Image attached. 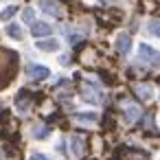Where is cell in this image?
<instances>
[{
  "label": "cell",
  "mask_w": 160,
  "mask_h": 160,
  "mask_svg": "<svg viewBox=\"0 0 160 160\" xmlns=\"http://www.w3.org/2000/svg\"><path fill=\"white\" fill-rule=\"evenodd\" d=\"M0 2H2V0H0Z\"/></svg>",
  "instance_id": "obj_20"
},
{
  "label": "cell",
  "mask_w": 160,
  "mask_h": 160,
  "mask_svg": "<svg viewBox=\"0 0 160 160\" xmlns=\"http://www.w3.org/2000/svg\"><path fill=\"white\" fill-rule=\"evenodd\" d=\"M18 11H20V7H18V5H7L5 9H0V22H9Z\"/></svg>",
  "instance_id": "obj_12"
},
{
  "label": "cell",
  "mask_w": 160,
  "mask_h": 160,
  "mask_svg": "<svg viewBox=\"0 0 160 160\" xmlns=\"http://www.w3.org/2000/svg\"><path fill=\"white\" fill-rule=\"evenodd\" d=\"M31 33H33L35 40H44V38H51L53 27L48 22H44V20H35V24L31 27Z\"/></svg>",
  "instance_id": "obj_3"
},
{
  "label": "cell",
  "mask_w": 160,
  "mask_h": 160,
  "mask_svg": "<svg viewBox=\"0 0 160 160\" xmlns=\"http://www.w3.org/2000/svg\"><path fill=\"white\" fill-rule=\"evenodd\" d=\"M81 97L88 101V103H101L103 101V97H101V90L99 88H94L92 83H83V88H81Z\"/></svg>",
  "instance_id": "obj_5"
},
{
  "label": "cell",
  "mask_w": 160,
  "mask_h": 160,
  "mask_svg": "<svg viewBox=\"0 0 160 160\" xmlns=\"http://www.w3.org/2000/svg\"><path fill=\"white\" fill-rule=\"evenodd\" d=\"M114 48L121 55H127L132 51V38H129V33H118L116 40H114Z\"/></svg>",
  "instance_id": "obj_6"
},
{
  "label": "cell",
  "mask_w": 160,
  "mask_h": 160,
  "mask_svg": "<svg viewBox=\"0 0 160 160\" xmlns=\"http://www.w3.org/2000/svg\"><path fill=\"white\" fill-rule=\"evenodd\" d=\"M29 105H31V99H29V94L22 90V92H18V97H16V108L20 110V112H27L29 110Z\"/></svg>",
  "instance_id": "obj_13"
},
{
  "label": "cell",
  "mask_w": 160,
  "mask_h": 160,
  "mask_svg": "<svg viewBox=\"0 0 160 160\" xmlns=\"http://www.w3.org/2000/svg\"><path fill=\"white\" fill-rule=\"evenodd\" d=\"M24 75H27L31 81H44V79L51 77V70H48L44 64H27Z\"/></svg>",
  "instance_id": "obj_1"
},
{
  "label": "cell",
  "mask_w": 160,
  "mask_h": 160,
  "mask_svg": "<svg viewBox=\"0 0 160 160\" xmlns=\"http://www.w3.org/2000/svg\"><path fill=\"white\" fill-rule=\"evenodd\" d=\"M138 59L145 64H160V53L149 44H138Z\"/></svg>",
  "instance_id": "obj_2"
},
{
  "label": "cell",
  "mask_w": 160,
  "mask_h": 160,
  "mask_svg": "<svg viewBox=\"0 0 160 160\" xmlns=\"http://www.w3.org/2000/svg\"><path fill=\"white\" fill-rule=\"evenodd\" d=\"M35 48L42 51V53H57L62 48V44H59L57 38H44V40H38L35 42Z\"/></svg>",
  "instance_id": "obj_4"
},
{
  "label": "cell",
  "mask_w": 160,
  "mask_h": 160,
  "mask_svg": "<svg viewBox=\"0 0 160 160\" xmlns=\"http://www.w3.org/2000/svg\"><path fill=\"white\" fill-rule=\"evenodd\" d=\"M22 24H29V27L35 24V11H33V7H27L22 11Z\"/></svg>",
  "instance_id": "obj_15"
},
{
  "label": "cell",
  "mask_w": 160,
  "mask_h": 160,
  "mask_svg": "<svg viewBox=\"0 0 160 160\" xmlns=\"http://www.w3.org/2000/svg\"><path fill=\"white\" fill-rule=\"evenodd\" d=\"M51 132H48V127H44V125H40V127H33V136L38 138V140H42V138H46Z\"/></svg>",
  "instance_id": "obj_16"
},
{
  "label": "cell",
  "mask_w": 160,
  "mask_h": 160,
  "mask_svg": "<svg viewBox=\"0 0 160 160\" xmlns=\"http://www.w3.org/2000/svg\"><path fill=\"white\" fill-rule=\"evenodd\" d=\"M136 94L142 99V101H149L153 97V88L149 83H142V86H136Z\"/></svg>",
  "instance_id": "obj_14"
},
{
  "label": "cell",
  "mask_w": 160,
  "mask_h": 160,
  "mask_svg": "<svg viewBox=\"0 0 160 160\" xmlns=\"http://www.w3.org/2000/svg\"><path fill=\"white\" fill-rule=\"evenodd\" d=\"M5 31H7V35H9V38H13L16 42H22V40L27 38V33H24V29H22L20 24H7V29H5Z\"/></svg>",
  "instance_id": "obj_10"
},
{
  "label": "cell",
  "mask_w": 160,
  "mask_h": 160,
  "mask_svg": "<svg viewBox=\"0 0 160 160\" xmlns=\"http://www.w3.org/2000/svg\"><path fill=\"white\" fill-rule=\"evenodd\" d=\"M38 5H40V9H42L44 13H48V16H62V7H59L57 0H38Z\"/></svg>",
  "instance_id": "obj_7"
},
{
  "label": "cell",
  "mask_w": 160,
  "mask_h": 160,
  "mask_svg": "<svg viewBox=\"0 0 160 160\" xmlns=\"http://www.w3.org/2000/svg\"><path fill=\"white\" fill-rule=\"evenodd\" d=\"M149 33L156 35V38H160V20H151L149 22Z\"/></svg>",
  "instance_id": "obj_17"
},
{
  "label": "cell",
  "mask_w": 160,
  "mask_h": 160,
  "mask_svg": "<svg viewBox=\"0 0 160 160\" xmlns=\"http://www.w3.org/2000/svg\"><path fill=\"white\" fill-rule=\"evenodd\" d=\"M0 160H5V158H2V156H0Z\"/></svg>",
  "instance_id": "obj_19"
},
{
  "label": "cell",
  "mask_w": 160,
  "mask_h": 160,
  "mask_svg": "<svg viewBox=\"0 0 160 160\" xmlns=\"http://www.w3.org/2000/svg\"><path fill=\"white\" fill-rule=\"evenodd\" d=\"M29 160H51L46 153H42V151H31L29 153Z\"/></svg>",
  "instance_id": "obj_18"
},
{
  "label": "cell",
  "mask_w": 160,
  "mask_h": 160,
  "mask_svg": "<svg viewBox=\"0 0 160 160\" xmlns=\"http://www.w3.org/2000/svg\"><path fill=\"white\" fill-rule=\"evenodd\" d=\"M140 108L138 105H125V110H123V121L127 123V125H132V123H136L138 118H140Z\"/></svg>",
  "instance_id": "obj_8"
},
{
  "label": "cell",
  "mask_w": 160,
  "mask_h": 160,
  "mask_svg": "<svg viewBox=\"0 0 160 160\" xmlns=\"http://www.w3.org/2000/svg\"><path fill=\"white\" fill-rule=\"evenodd\" d=\"M83 145H86L83 136H79V134L70 136V151H72L75 158H81V156H83Z\"/></svg>",
  "instance_id": "obj_9"
},
{
  "label": "cell",
  "mask_w": 160,
  "mask_h": 160,
  "mask_svg": "<svg viewBox=\"0 0 160 160\" xmlns=\"http://www.w3.org/2000/svg\"><path fill=\"white\" fill-rule=\"evenodd\" d=\"M72 118H75L77 123H97V121H99V114H97L94 110H90V112H77Z\"/></svg>",
  "instance_id": "obj_11"
}]
</instances>
